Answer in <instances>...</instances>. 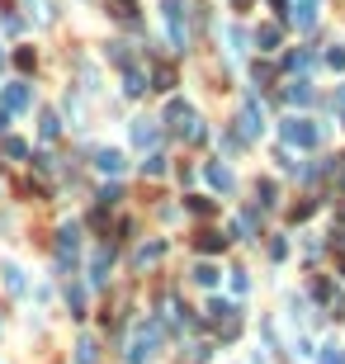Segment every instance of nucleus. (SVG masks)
<instances>
[{
	"mask_svg": "<svg viewBox=\"0 0 345 364\" xmlns=\"http://www.w3.org/2000/svg\"><path fill=\"white\" fill-rule=\"evenodd\" d=\"M157 340H161V327L157 322H142L137 336L128 340V364H147L152 360V350H157Z\"/></svg>",
	"mask_w": 345,
	"mask_h": 364,
	"instance_id": "1",
	"label": "nucleus"
},
{
	"mask_svg": "<svg viewBox=\"0 0 345 364\" xmlns=\"http://www.w3.org/2000/svg\"><path fill=\"white\" fill-rule=\"evenodd\" d=\"M279 137L293 142V147H317L321 128H317V123H308V119H284V123H279Z\"/></svg>",
	"mask_w": 345,
	"mask_h": 364,
	"instance_id": "2",
	"label": "nucleus"
},
{
	"mask_svg": "<svg viewBox=\"0 0 345 364\" xmlns=\"http://www.w3.org/2000/svg\"><path fill=\"white\" fill-rule=\"evenodd\" d=\"M161 15H166V28H170V43L185 48V10H180V0H161Z\"/></svg>",
	"mask_w": 345,
	"mask_h": 364,
	"instance_id": "3",
	"label": "nucleus"
},
{
	"mask_svg": "<svg viewBox=\"0 0 345 364\" xmlns=\"http://www.w3.org/2000/svg\"><path fill=\"white\" fill-rule=\"evenodd\" d=\"M76 251H80V227H76V223H67V227L57 232V260H62V265H71Z\"/></svg>",
	"mask_w": 345,
	"mask_h": 364,
	"instance_id": "4",
	"label": "nucleus"
},
{
	"mask_svg": "<svg viewBox=\"0 0 345 364\" xmlns=\"http://www.w3.org/2000/svg\"><path fill=\"white\" fill-rule=\"evenodd\" d=\"M260 128H265V123H260V104H256V100H246V109H241V123H237V132L246 137V142H251V137H260Z\"/></svg>",
	"mask_w": 345,
	"mask_h": 364,
	"instance_id": "5",
	"label": "nucleus"
},
{
	"mask_svg": "<svg viewBox=\"0 0 345 364\" xmlns=\"http://www.w3.org/2000/svg\"><path fill=\"white\" fill-rule=\"evenodd\" d=\"M166 119H170V128H175V132H185L189 119H194V109H189L185 100H170V104H166Z\"/></svg>",
	"mask_w": 345,
	"mask_h": 364,
	"instance_id": "6",
	"label": "nucleus"
},
{
	"mask_svg": "<svg viewBox=\"0 0 345 364\" xmlns=\"http://www.w3.org/2000/svg\"><path fill=\"white\" fill-rule=\"evenodd\" d=\"M204 175H209V184H213V189H222V194L232 189V171H227L222 161H209V166H204Z\"/></svg>",
	"mask_w": 345,
	"mask_h": 364,
	"instance_id": "7",
	"label": "nucleus"
},
{
	"mask_svg": "<svg viewBox=\"0 0 345 364\" xmlns=\"http://www.w3.org/2000/svg\"><path fill=\"white\" fill-rule=\"evenodd\" d=\"M312 298H317V303H326V308H336V312H341V293L326 284V279H312Z\"/></svg>",
	"mask_w": 345,
	"mask_h": 364,
	"instance_id": "8",
	"label": "nucleus"
},
{
	"mask_svg": "<svg viewBox=\"0 0 345 364\" xmlns=\"http://www.w3.org/2000/svg\"><path fill=\"white\" fill-rule=\"evenodd\" d=\"M95 166H100L105 175H123V152H100L95 156Z\"/></svg>",
	"mask_w": 345,
	"mask_h": 364,
	"instance_id": "9",
	"label": "nucleus"
},
{
	"mask_svg": "<svg viewBox=\"0 0 345 364\" xmlns=\"http://www.w3.org/2000/svg\"><path fill=\"white\" fill-rule=\"evenodd\" d=\"M256 43H260L265 52H279V43H284V33H279V24H265L260 33H256Z\"/></svg>",
	"mask_w": 345,
	"mask_h": 364,
	"instance_id": "10",
	"label": "nucleus"
},
{
	"mask_svg": "<svg viewBox=\"0 0 345 364\" xmlns=\"http://www.w3.org/2000/svg\"><path fill=\"white\" fill-rule=\"evenodd\" d=\"M133 142H137V147H152V142H157V123H152V119H137Z\"/></svg>",
	"mask_w": 345,
	"mask_h": 364,
	"instance_id": "11",
	"label": "nucleus"
},
{
	"mask_svg": "<svg viewBox=\"0 0 345 364\" xmlns=\"http://www.w3.org/2000/svg\"><path fill=\"white\" fill-rule=\"evenodd\" d=\"M256 227H260V218H256L251 208H246V213H237V232H241V241H251V236H256Z\"/></svg>",
	"mask_w": 345,
	"mask_h": 364,
	"instance_id": "12",
	"label": "nucleus"
},
{
	"mask_svg": "<svg viewBox=\"0 0 345 364\" xmlns=\"http://www.w3.org/2000/svg\"><path fill=\"white\" fill-rule=\"evenodd\" d=\"M5 109H28V90L24 85H10V90H5Z\"/></svg>",
	"mask_w": 345,
	"mask_h": 364,
	"instance_id": "13",
	"label": "nucleus"
},
{
	"mask_svg": "<svg viewBox=\"0 0 345 364\" xmlns=\"http://www.w3.org/2000/svg\"><path fill=\"white\" fill-rule=\"evenodd\" d=\"M289 100L293 104H312V85H308V80H293V85H289Z\"/></svg>",
	"mask_w": 345,
	"mask_h": 364,
	"instance_id": "14",
	"label": "nucleus"
},
{
	"mask_svg": "<svg viewBox=\"0 0 345 364\" xmlns=\"http://www.w3.org/2000/svg\"><path fill=\"white\" fill-rule=\"evenodd\" d=\"M317 364H345V350H341V345H321Z\"/></svg>",
	"mask_w": 345,
	"mask_h": 364,
	"instance_id": "15",
	"label": "nucleus"
},
{
	"mask_svg": "<svg viewBox=\"0 0 345 364\" xmlns=\"http://www.w3.org/2000/svg\"><path fill=\"white\" fill-rule=\"evenodd\" d=\"M194 284L213 288V284H218V270H213V265H194Z\"/></svg>",
	"mask_w": 345,
	"mask_h": 364,
	"instance_id": "16",
	"label": "nucleus"
},
{
	"mask_svg": "<svg viewBox=\"0 0 345 364\" xmlns=\"http://www.w3.org/2000/svg\"><path fill=\"white\" fill-rule=\"evenodd\" d=\"M312 10H317L312 0H298V15H293V19H298V24H303V28H312V19H317Z\"/></svg>",
	"mask_w": 345,
	"mask_h": 364,
	"instance_id": "17",
	"label": "nucleus"
},
{
	"mask_svg": "<svg viewBox=\"0 0 345 364\" xmlns=\"http://www.w3.org/2000/svg\"><path fill=\"white\" fill-rule=\"evenodd\" d=\"M227 246V236H218V232H204L199 236V251H222Z\"/></svg>",
	"mask_w": 345,
	"mask_h": 364,
	"instance_id": "18",
	"label": "nucleus"
},
{
	"mask_svg": "<svg viewBox=\"0 0 345 364\" xmlns=\"http://www.w3.org/2000/svg\"><path fill=\"white\" fill-rule=\"evenodd\" d=\"M123 90H128V95H142V90H147V85H142V71H123Z\"/></svg>",
	"mask_w": 345,
	"mask_h": 364,
	"instance_id": "19",
	"label": "nucleus"
},
{
	"mask_svg": "<svg viewBox=\"0 0 345 364\" xmlns=\"http://www.w3.org/2000/svg\"><path fill=\"white\" fill-rule=\"evenodd\" d=\"M161 251H166V241H152V246H142V251H137V265H147V260H157Z\"/></svg>",
	"mask_w": 345,
	"mask_h": 364,
	"instance_id": "20",
	"label": "nucleus"
},
{
	"mask_svg": "<svg viewBox=\"0 0 345 364\" xmlns=\"http://www.w3.org/2000/svg\"><path fill=\"white\" fill-rule=\"evenodd\" d=\"M326 67H331V71H345V48H331V52H326Z\"/></svg>",
	"mask_w": 345,
	"mask_h": 364,
	"instance_id": "21",
	"label": "nucleus"
},
{
	"mask_svg": "<svg viewBox=\"0 0 345 364\" xmlns=\"http://www.w3.org/2000/svg\"><path fill=\"white\" fill-rule=\"evenodd\" d=\"M5 284H10V288H15V293H19V288H24V275H19L15 265H5Z\"/></svg>",
	"mask_w": 345,
	"mask_h": 364,
	"instance_id": "22",
	"label": "nucleus"
},
{
	"mask_svg": "<svg viewBox=\"0 0 345 364\" xmlns=\"http://www.w3.org/2000/svg\"><path fill=\"white\" fill-rule=\"evenodd\" d=\"M142 171H147V175H166V156H147Z\"/></svg>",
	"mask_w": 345,
	"mask_h": 364,
	"instance_id": "23",
	"label": "nucleus"
},
{
	"mask_svg": "<svg viewBox=\"0 0 345 364\" xmlns=\"http://www.w3.org/2000/svg\"><path fill=\"white\" fill-rule=\"evenodd\" d=\"M76 350H80V355H76V360H80V364H95V340H80Z\"/></svg>",
	"mask_w": 345,
	"mask_h": 364,
	"instance_id": "24",
	"label": "nucleus"
},
{
	"mask_svg": "<svg viewBox=\"0 0 345 364\" xmlns=\"http://www.w3.org/2000/svg\"><path fill=\"white\" fill-rule=\"evenodd\" d=\"M133 5L137 0H114V15H118V19H133Z\"/></svg>",
	"mask_w": 345,
	"mask_h": 364,
	"instance_id": "25",
	"label": "nucleus"
},
{
	"mask_svg": "<svg viewBox=\"0 0 345 364\" xmlns=\"http://www.w3.org/2000/svg\"><path fill=\"white\" fill-rule=\"evenodd\" d=\"M62 123H57V114H43V137H57Z\"/></svg>",
	"mask_w": 345,
	"mask_h": 364,
	"instance_id": "26",
	"label": "nucleus"
},
{
	"mask_svg": "<svg viewBox=\"0 0 345 364\" xmlns=\"http://www.w3.org/2000/svg\"><path fill=\"white\" fill-rule=\"evenodd\" d=\"M170 85H175V71H166V67H161V71H157V90H170Z\"/></svg>",
	"mask_w": 345,
	"mask_h": 364,
	"instance_id": "27",
	"label": "nucleus"
},
{
	"mask_svg": "<svg viewBox=\"0 0 345 364\" xmlns=\"http://www.w3.org/2000/svg\"><path fill=\"white\" fill-rule=\"evenodd\" d=\"M269 256L284 260V256H289V241H284V236H279V241H269Z\"/></svg>",
	"mask_w": 345,
	"mask_h": 364,
	"instance_id": "28",
	"label": "nucleus"
},
{
	"mask_svg": "<svg viewBox=\"0 0 345 364\" xmlns=\"http://www.w3.org/2000/svg\"><path fill=\"white\" fill-rule=\"evenodd\" d=\"M269 204H274V184L260 180V208H269Z\"/></svg>",
	"mask_w": 345,
	"mask_h": 364,
	"instance_id": "29",
	"label": "nucleus"
},
{
	"mask_svg": "<svg viewBox=\"0 0 345 364\" xmlns=\"http://www.w3.org/2000/svg\"><path fill=\"white\" fill-rule=\"evenodd\" d=\"M5 123H10V109H0V128H5Z\"/></svg>",
	"mask_w": 345,
	"mask_h": 364,
	"instance_id": "30",
	"label": "nucleus"
},
{
	"mask_svg": "<svg viewBox=\"0 0 345 364\" xmlns=\"http://www.w3.org/2000/svg\"><path fill=\"white\" fill-rule=\"evenodd\" d=\"M336 171H341V189H345V156H341V166H336Z\"/></svg>",
	"mask_w": 345,
	"mask_h": 364,
	"instance_id": "31",
	"label": "nucleus"
},
{
	"mask_svg": "<svg viewBox=\"0 0 345 364\" xmlns=\"http://www.w3.org/2000/svg\"><path fill=\"white\" fill-rule=\"evenodd\" d=\"M232 5H246V0H232Z\"/></svg>",
	"mask_w": 345,
	"mask_h": 364,
	"instance_id": "32",
	"label": "nucleus"
},
{
	"mask_svg": "<svg viewBox=\"0 0 345 364\" xmlns=\"http://www.w3.org/2000/svg\"><path fill=\"white\" fill-rule=\"evenodd\" d=\"M0 62H5V52H0Z\"/></svg>",
	"mask_w": 345,
	"mask_h": 364,
	"instance_id": "33",
	"label": "nucleus"
}]
</instances>
